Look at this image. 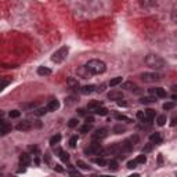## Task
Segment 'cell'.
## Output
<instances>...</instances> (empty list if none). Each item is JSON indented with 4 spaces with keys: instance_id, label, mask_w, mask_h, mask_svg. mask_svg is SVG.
Listing matches in <instances>:
<instances>
[{
    "instance_id": "obj_1",
    "label": "cell",
    "mask_w": 177,
    "mask_h": 177,
    "mask_svg": "<svg viewBox=\"0 0 177 177\" xmlns=\"http://www.w3.org/2000/svg\"><path fill=\"white\" fill-rule=\"evenodd\" d=\"M144 62H145L147 66H149L152 69H162L166 66V61L158 54H148L145 57V60H144Z\"/></svg>"
},
{
    "instance_id": "obj_2",
    "label": "cell",
    "mask_w": 177,
    "mask_h": 177,
    "mask_svg": "<svg viewBox=\"0 0 177 177\" xmlns=\"http://www.w3.org/2000/svg\"><path fill=\"white\" fill-rule=\"evenodd\" d=\"M86 68L89 69V72L91 75H101L107 71L105 62L101 61V60H90L86 64Z\"/></svg>"
},
{
    "instance_id": "obj_3",
    "label": "cell",
    "mask_w": 177,
    "mask_h": 177,
    "mask_svg": "<svg viewBox=\"0 0 177 177\" xmlns=\"http://www.w3.org/2000/svg\"><path fill=\"white\" fill-rule=\"evenodd\" d=\"M68 53H69V47L68 46L61 47V49H58L56 53L53 54V57H51V61L56 62V64H61V62H64L66 60V57H68Z\"/></svg>"
},
{
    "instance_id": "obj_4",
    "label": "cell",
    "mask_w": 177,
    "mask_h": 177,
    "mask_svg": "<svg viewBox=\"0 0 177 177\" xmlns=\"http://www.w3.org/2000/svg\"><path fill=\"white\" fill-rule=\"evenodd\" d=\"M140 78L145 83H155V82L161 80L162 76L159 73H156V72H144V73L140 75Z\"/></svg>"
},
{
    "instance_id": "obj_5",
    "label": "cell",
    "mask_w": 177,
    "mask_h": 177,
    "mask_svg": "<svg viewBox=\"0 0 177 177\" xmlns=\"http://www.w3.org/2000/svg\"><path fill=\"white\" fill-rule=\"evenodd\" d=\"M103 152V148H101V145L100 144H91V145H89L86 149H84V154L86 155H100V154Z\"/></svg>"
},
{
    "instance_id": "obj_6",
    "label": "cell",
    "mask_w": 177,
    "mask_h": 177,
    "mask_svg": "<svg viewBox=\"0 0 177 177\" xmlns=\"http://www.w3.org/2000/svg\"><path fill=\"white\" fill-rule=\"evenodd\" d=\"M107 129L105 128H101V129H97L96 130V133H93V140H96V141H98V140H103V138H105L107 137Z\"/></svg>"
},
{
    "instance_id": "obj_7",
    "label": "cell",
    "mask_w": 177,
    "mask_h": 177,
    "mask_svg": "<svg viewBox=\"0 0 177 177\" xmlns=\"http://www.w3.org/2000/svg\"><path fill=\"white\" fill-rule=\"evenodd\" d=\"M149 93L152 94V96L155 97H159V98H165L168 94H166V91L162 89V87H154V89H149Z\"/></svg>"
},
{
    "instance_id": "obj_8",
    "label": "cell",
    "mask_w": 177,
    "mask_h": 177,
    "mask_svg": "<svg viewBox=\"0 0 177 177\" xmlns=\"http://www.w3.org/2000/svg\"><path fill=\"white\" fill-rule=\"evenodd\" d=\"M76 73H78V76H80L82 79H87V78H90L91 76V73L89 72V69L86 68V65L79 66V68L76 69Z\"/></svg>"
},
{
    "instance_id": "obj_9",
    "label": "cell",
    "mask_w": 177,
    "mask_h": 177,
    "mask_svg": "<svg viewBox=\"0 0 177 177\" xmlns=\"http://www.w3.org/2000/svg\"><path fill=\"white\" fill-rule=\"evenodd\" d=\"M31 128H32V124L29 121H22L17 124V130H19V131H28V130H31Z\"/></svg>"
},
{
    "instance_id": "obj_10",
    "label": "cell",
    "mask_w": 177,
    "mask_h": 177,
    "mask_svg": "<svg viewBox=\"0 0 177 177\" xmlns=\"http://www.w3.org/2000/svg\"><path fill=\"white\" fill-rule=\"evenodd\" d=\"M46 108H47V111H50V112L57 111V109L60 108V103H58V100H50Z\"/></svg>"
},
{
    "instance_id": "obj_11",
    "label": "cell",
    "mask_w": 177,
    "mask_h": 177,
    "mask_svg": "<svg viewBox=\"0 0 177 177\" xmlns=\"http://www.w3.org/2000/svg\"><path fill=\"white\" fill-rule=\"evenodd\" d=\"M123 89H126V90H130V91H136V93H141V90L137 87V84H134L133 82H126V83H123Z\"/></svg>"
},
{
    "instance_id": "obj_12",
    "label": "cell",
    "mask_w": 177,
    "mask_h": 177,
    "mask_svg": "<svg viewBox=\"0 0 177 177\" xmlns=\"http://www.w3.org/2000/svg\"><path fill=\"white\" fill-rule=\"evenodd\" d=\"M108 98L109 100H122L123 98V93L118 90H112L108 93Z\"/></svg>"
},
{
    "instance_id": "obj_13",
    "label": "cell",
    "mask_w": 177,
    "mask_h": 177,
    "mask_svg": "<svg viewBox=\"0 0 177 177\" xmlns=\"http://www.w3.org/2000/svg\"><path fill=\"white\" fill-rule=\"evenodd\" d=\"M29 163H31V156H29V154H22V155L19 156V165L29 166Z\"/></svg>"
},
{
    "instance_id": "obj_14",
    "label": "cell",
    "mask_w": 177,
    "mask_h": 177,
    "mask_svg": "<svg viewBox=\"0 0 177 177\" xmlns=\"http://www.w3.org/2000/svg\"><path fill=\"white\" fill-rule=\"evenodd\" d=\"M149 141H151V144H161L162 143V136H161V133H154V134H151V137H149Z\"/></svg>"
},
{
    "instance_id": "obj_15",
    "label": "cell",
    "mask_w": 177,
    "mask_h": 177,
    "mask_svg": "<svg viewBox=\"0 0 177 177\" xmlns=\"http://www.w3.org/2000/svg\"><path fill=\"white\" fill-rule=\"evenodd\" d=\"M93 91H96V86H93V84H89V86H83L80 89V93L84 94V96H87V94L93 93Z\"/></svg>"
},
{
    "instance_id": "obj_16",
    "label": "cell",
    "mask_w": 177,
    "mask_h": 177,
    "mask_svg": "<svg viewBox=\"0 0 177 177\" xmlns=\"http://www.w3.org/2000/svg\"><path fill=\"white\" fill-rule=\"evenodd\" d=\"M11 124H9V123H6V122H4V124H2V126H0V136H6L7 133H10V131H11Z\"/></svg>"
},
{
    "instance_id": "obj_17",
    "label": "cell",
    "mask_w": 177,
    "mask_h": 177,
    "mask_svg": "<svg viewBox=\"0 0 177 177\" xmlns=\"http://www.w3.org/2000/svg\"><path fill=\"white\" fill-rule=\"evenodd\" d=\"M37 75H40V76H49V75H51V69L46 68V66H39L37 68Z\"/></svg>"
},
{
    "instance_id": "obj_18",
    "label": "cell",
    "mask_w": 177,
    "mask_h": 177,
    "mask_svg": "<svg viewBox=\"0 0 177 177\" xmlns=\"http://www.w3.org/2000/svg\"><path fill=\"white\" fill-rule=\"evenodd\" d=\"M138 3H140L141 7H152L154 4L156 3V0H138Z\"/></svg>"
},
{
    "instance_id": "obj_19",
    "label": "cell",
    "mask_w": 177,
    "mask_h": 177,
    "mask_svg": "<svg viewBox=\"0 0 177 177\" xmlns=\"http://www.w3.org/2000/svg\"><path fill=\"white\" fill-rule=\"evenodd\" d=\"M112 131L115 134H121V133H123V131H126V126H123V124H115L114 129H112Z\"/></svg>"
},
{
    "instance_id": "obj_20",
    "label": "cell",
    "mask_w": 177,
    "mask_h": 177,
    "mask_svg": "<svg viewBox=\"0 0 177 177\" xmlns=\"http://www.w3.org/2000/svg\"><path fill=\"white\" fill-rule=\"evenodd\" d=\"M66 84H68L71 89H79V83H78V80L76 79H73V78H69L68 80H66Z\"/></svg>"
},
{
    "instance_id": "obj_21",
    "label": "cell",
    "mask_w": 177,
    "mask_h": 177,
    "mask_svg": "<svg viewBox=\"0 0 177 177\" xmlns=\"http://www.w3.org/2000/svg\"><path fill=\"white\" fill-rule=\"evenodd\" d=\"M154 118H155V111H152V109H147V111L144 112V119H149V121H152Z\"/></svg>"
},
{
    "instance_id": "obj_22",
    "label": "cell",
    "mask_w": 177,
    "mask_h": 177,
    "mask_svg": "<svg viewBox=\"0 0 177 177\" xmlns=\"http://www.w3.org/2000/svg\"><path fill=\"white\" fill-rule=\"evenodd\" d=\"M156 97H143V98L140 100V103L141 104H152V103H155L156 101Z\"/></svg>"
},
{
    "instance_id": "obj_23",
    "label": "cell",
    "mask_w": 177,
    "mask_h": 177,
    "mask_svg": "<svg viewBox=\"0 0 177 177\" xmlns=\"http://www.w3.org/2000/svg\"><path fill=\"white\" fill-rule=\"evenodd\" d=\"M94 114H97V115H103V116H105V115H108V109L107 108H104V107H98V108L94 111Z\"/></svg>"
},
{
    "instance_id": "obj_24",
    "label": "cell",
    "mask_w": 177,
    "mask_h": 177,
    "mask_svg": "<svg viewBox=\"0 0 177 177\" xmlns=\"http://www.w3.org/2000/svg\"><path fill=\"white\" fill-rule=\"evenodd\" d=\"M166 121H168L166 115H159L158 118H156V123H158V126H163V124H166Z\"/></svg>"
},
{
    "instance_id": "obj_25",
    "label": "cell",
    "mask_w": 177,
    "mask_h": 177,
    "mask_svg": "<svg viewBox=\"0 0 177 177\" xmlns=\"http://www.w3.org/2000/svg\"><path fill=\"white\" fill-rule=\"evenodd\" d=\"M121 83H122V78H121V76H118V78L111 79V82H109V86H111V87H115V86H118V84H121Z\"/></svg>"
},
{
    "instance_id": "obj_26",
    "label": "cell",
    "mask_w": 177,
    "mask_h": 177,
    "mask_svg": "<svg viewBox=\"0 0 177 177\" xmlns=\"http://www.w3.org/2000/svg\"><path fill=\"white\" fill-rule=\"evenodd\" d=\"M90 130H91V124L90 123H86V124H83V126L79 128V131H80V133H89Z\"/></svg>"
},
{
    "instance_id": "obj_27",
    "label": "cell",
    "mask_w": 177,
    "mask_h": 177,
    "mask_svg": "<svg viewBox=\"0 0 177 177\" xmlns=\"http://www.w3.org/2000/svg\"><path fill=\"white\" fill-rule=\"evenodd\" d=\"M60 141H61V136H60V134H56V136H53L50 138V144H51V145H56Z\"/></svg>"
},
{
    "instance_id": "obj_28",
    "label": "cell",
    "mask_w": 177,
    "mask_h": 177,
    "mask_svg": "<svg viewBox=\"0 0 177 177\" xmlns=\"http://www.w3.org/2000/svg\"><path fill=\"white\" fill-rule=\"evenodd\" d=\"M98 107H101V104H100V103H90L89 105H87V109H89V111H91V112H94L97 108H98Z\"/></svg>"
},
{
    "instance_id": "obj_29",
    "label": "cell",
    "mask_w": 177,
    "mask_h": 177,
    "mask_svg": "<svg viewBox=\"0 0 177 177\" xmlns=\"http://www.w3.org/2000/svg\"><path fill=\"white\" fill-rule=\"evenodd\" d=\"M58 156L61 158L62 162H68L69 161V155H68V152H65V151H61V152L58 154Z\"/></svg>"
},
{
    "instance_id": "obj_30",
    "label": "cell",
    "mask_w": 177,
    "mask_h": 177,
    "mask_svg": "<svg viewBox=\"0 0 177 177\" xmlns=\"http://www.w3.org/2000/svg\"><path fill=\"white\" fill-rule=\"evenodd\" d=\"M94 162H96V163H97L98 166H101V168H104V166H105L107 163H108V162H107L104 158H97V159H94Z\"/></svg>"
},
{
    "instance_id": "obj_31",
    "label": "cell",
    "mask_w": 177,
    "mask_h": 177,
    "mask_svg": "<svg viewBox=\"0 0 177 177\" xmlns=\"http://www.w3.org/2000/svg\"><path fill=\"white\" fill-rule=\"evenodd\" d=\"M136 162H137V165L140 163V165H144L147 162V156L145 155H138L137 156V159H136Z\"/></svg>"
},
{
    "instance_id": "obj_32",
    "label": "cell",
    "mask_w": 177,
    "mask_h": 177,
    "mask_svg": "<svg viewBox=\"0 0 177 177\" xmlns=\"http://www.w3.org/2000/svg\"><path fill=\"white\" fill-rule=\"evenodd\" d=\"M107 165H108L109 169H112V170H116V169H118V162L116 161H109Z\"/></svg>"
},
{
    "instance_id": "obj_33",
    "label": "cell",
    "mask_w": 177,
    "mask_h": 177,
    "mask_svg": "<svg viewBox=\"0 0 177 177\" xmlns=\"http://www.w3.org/2000/svg\"><path fill=\"white\" fill-rule=\"evenodd\" d=\"M76 165L79 166V168H82V169H84V170H87V169H90V166L87 165V163H84L83 161H78L76 162Z\"/></svg>"
},
{
    "instance_id": "obj_34",
    "label": "cell",
    "mask_w": 177,
    "mask_h": 177,
    "mask_svg": "<svg viewBox=\"0 0 177 177\" xmlns=\"http://www.w3.org/2000/svg\"><path fill=\"white\" fill-rule=\"evenodd\" d=\"M76 143H78V136L71 137V140H69V145H71L72 148H75V147H76Z\"/></svg>"
},
{
    "instance_id": "obj_35",
    "label": "cell",
    "mask_w": 177,
    "mask_h": 177,
    "mask_svg": "<svg viewBox=\"0 0 177 177\" xmlns=\"http://www.w3.org/2000/svg\"><path fill=\"white\" fill-rule=\"evenodd\" d=\"M78 123H79L78 119H71V121L68 122V126H69V128H76V126H78Z\"/></svg>"
},
{
    "instance_id": "obj_36",
    "label": "cell",
    "mask_w": 177,
    "mask_h": 177,
    "mask_svg": "<svg viewBox=\"0 0 177 177\" xmlns=\"http://www.w3.org/2000/svg\"><path fill=\"white\" fill-rule=\"evenodd\" d=\"M174 108V103H165L163 104V109L165 111H169V109H173Z\"/></svg>"
},
{
    "instance_id": "obj_37",
    "label": "cell",
    "mask_w": 177,
    "mask_h": 177,
    "mask_svg": "<svg viewBox=\"0 0 177 177\" xmlns=\"http://www.w3.org/2000/svg\"><path fill=\"white\" fill-rule=\"evenodd\" d=\"M47 112V108H40V109H36V112H35V115L40 116V115H44Z\"/></svg>"
},
{
    "instance_id": "obj_38",
    "label": "cell",
    "mask_w": 177,
    "mask_h": 177,
    "mask_svg": "<svg viewBox=\"0 0 177 177\" xmlns=\"http://www.w3.org/2000/svg\"><path fill=\"white\" fill-rule=\"evenodd\" d=\"M115 118L118 119V121H126V122H131V119L126 118V116H123V115H119V114H116V115H115Z\"/></svg>"
},
{
    "instance_id": "obj_39",
    "label": "cell",
    "mask_w": 177,
    "mask_h": 177,
    "mask_svg": "<svg viewBox=\"0 0 177 177\" xmlns=\"http://www.w3.org/2000/svg\"><path fill=\"white\" fill-rule=\"evenodd\" d=\"M19 115H21V112L17 111V109H14V111L10 112V118H18Z\"/></svg>"
},
{
    "instance_id": "obj_40",
    "label": "cell",
    "mask_w": 177,
    "mask_h": 177,
    "mask_svg": "<svg viewBox=\"0 0 177 177\" xmlns=\"http://www.w3.org/2000/svg\"><path fill=\"white\" fill-rule=\"evenodd\" d=\"M136 166H137L136 159H134V161H129V162H128V168H129V169H134Z\"/></svg>"
},
{
    "instance_id": "obj_41",
    "label": "cell",
    "mask_w": 177,
    "mask_h": 177,
    "mask_svg": "<svg viewBox=\"0 0 177 177\" xmlns=\"http://www.w3.org/2000/svg\"><path fill=\"white\" fill-rule=\"evenodd\" d=\"M9 83H10V79H7V80H3V82H0V91L3 90V89H4V87H6Z\"/></svg>"
},
{
    "instance_id": "obj_42",
    "label": "cell",
    "mask_w": 177,
    "mask_h": 177,
    "mask_svg": "<svg viewBox=\"0 0 177 177\" xmlns=\"http://www.w3.org/2000/svg\"><path fill=\"white\" fill-rule=\"evenodd\" d=\"M151 149H152V144H148V145H147L145 148L143 149V152H149V151H151Z\"/></svg>"
},
{
    "instance_id": "obj_43",
    "label": "cell",
    "mask_w": 177,
    "mask_h": 177,
    "mask_svg": "<svg viewBox=\"0 0 177 177\" xmlns=\"http://www.w3.org/2000/svg\"><path fill=\"white\" fill-rule=\"evenodd\" d=\"M93 122H94V118H93V116H87V118H86V123L93 124Z\"/></svg>"
},
{
    "instance_id": "obj_44",
    "label": "cell",
    "mask_w": 177,
    "mask_h": 177,
    "mask_svg": "<svg viewBox=\"0 0 177 177\" xmlns=\"http://www.w3.org/2000/svg\"><path fill=\"white\" fill-rule=\"evenodd\" d=\"M137 118L140 119V121H143V119H144V112H143V111L137 112Z\"/></svg>"
},
{
    "instance_id": "obj_45",
    "label": "cell",
    "mask_w": 177,
    "mask_h": 177,
    "mask_svg": "<svg viewBox=\"0 0 177 177\" xmlns=\"http://www.w3.org/2000/svg\"><path fill=\"white\" fill-rule=\"evenodd\" d=\"M68 173H69V174H72V176H78L79 172H78V170H72V169H71V170H69Z\"/></svg>"
},
{
    "instance_id": "obj_46",
    "label": "cell",
    "mask_w": 177,
    "mask_h": 177,
    "mask_svg": "<svg viewBox=\"0 0 177 177\" xmlns=\"http://www.w3.org/2000/svg\"><path fill=\"white\" fill-rule=\"evenodd\" d=\"M104 89H105V84H101V86H100L98 89H96V90L98 91V93H101V91H104Z\"/></svg>"
},
{
    "instance_id": "obj_47",
    "label": "cell",
    "mask_w": 177,
    "mask_h": 177,
    "mask_svg": "<svg viewBox=\"0 0 177 177\" xmlns=\"http://www.w3.org/2000/svg\"><path fill=\"white\" fill-rule=\"evenodd\" d=\"M172 126H174V124H176V118H173V119H172Z\"/></svg>"
},
{
    "instance_id": "obj_48",
    "label": "cell",
    "mask_w": 177,
    "mask_h": 177,
    "mask_svg": "<svg viewBox=\"0 0 177 177\" xmlns=\"http://www.w3.org/2000/svg\"><path fill=\"white\" fill-rule=\"evenodd\" d=\"M56 170H57V172H62V169H61V168H60V166H58V165H57V166H56Z\"/></svg>"
},
{
    "instance_id": "obj_49",
    "label": "cell",
    "mask_w": 177,
    "mask_h": 177,
    "mask_svg": "<svg viewBox=\"0 0 177 177\" xmlns=\"http://www.w3.org/2000/svg\"><path fill=\"white\" fill-rule=\"evenodd\" d=\"M2 124H4V121L2 119V116H0V126H2Z\"/></svg>"
}]
</instances>
